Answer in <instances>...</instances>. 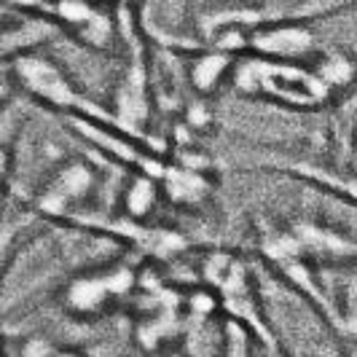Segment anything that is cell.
I'll use <instances>...</instances> for the list:
<instances>
[{"label": "cell", "mask_w": 357, "mask_h": 357, "mask_svg": "<svg viewBox=\"0 0 357 357\" xmlns=\"http://www.w3.org/2000/svg\"><path fill=\"white\" fill-rule=\"evenodd\" d=\"M245 94H266L293 107H317L328 100L331 89L314 70H301L287 62H248L234 75Z\"/></svg>", "instance_id": "6da1fadb"}, {"label": "cell", "mask_w": 357, "mask_h": 357, "mask_svg": "<svg viewBox=\"0 0 357 357\" xmlns=\"http://www.w3.org/2000/svg\"><path fill=\"white\" fill-rule=\"evenodd\" d=\"M14 75L19 78V84L27 91H33L38 100L49 102V105L59 107V110H75L86 119H97V121H105V124L116 126L119 132H124L116 116H107L105 110H100L97 105H91L89 100L81 97V91L73 89V84L68 81V75L59 70L54 62L36 56V54H27V56H19L14 62Z\"/></svg>", "instance_id": "7a4b0ae2"}, {"label": "cell", "mask_w": 357, "mask_h": 357, "mask_svg": "<svg viewBox=\"0 0 357 357\" xmlns=\"http://www.w3.org/2000/svg\"><path fill=\"white\" fill-rule=\"evenodd\" d=\"M137 285V274L132 266H113L97 274L75 277L62 293V304L75 317H97L110 312V306L119 304Z\"/></svg>", "instance_id": "3957f363"}, {"label": "cell", "mask_w": 357, "mask_h": 357, "mask_svg": "<svg viewBox=\"0 0 357 357\" xmlns=\"http://www.w3.org/2000/svg\"><path fill=\"white\" fill-rule=\"evenodd\" d=\"M54 19L70 27L78 40L94 49H110L116 40V22L97 0H54L49 3Z\"/></svg>", "instance_id": "277c9868"}, {"label": "cell", "mask_w": 357, "mask_h": 357, "mask_svg": "<svg viewBox=\"0 0 357 357\" xmlns=\"http://www.w3.org/2000/svg\"><path fill=\"white\" fill-rule=\"evenodd\" d=\"M94 180H97L94 172L84 161L65 164L59 172H54L49 185L40 191L36 207L49 218H70L73 213H78L75 207L84 204V199L91 194Z\"/></svg>", "instance_id": "5b68a950"}, {"label": "cell", "mask_w": 357, "mask_h": 357, "mask_svg": "<svg viewBox=\"0 0 357 357\" xmlns=\"http://www.w3.org/2000/svg\"><path fill=\"white\" fill-rule=\"evenodd\" d=\"M252 49L264 56H277V59H298L304 54L314 52V38L304 27H296V24H282V27H271L258 33L252 40Z\"/></svg>", "instance_id": "8992f818"}, {"label": "cell", "mask_w": 357, "mask_h": 357, "mask_svg": "<svg viewBox=\"0 0 357 357\" xmlns=\"http://www.w3.org/2000/svg\"><path fill=\"white\" fill-rule=\"evenodd\" d=\"M164 194L175 204H197L210 194V180L202 175V169L185 167V169H164L161 175Z\"/></svg>", "instance_id": "52a82bcc"}, {"label": "cell", "mask_w": 357, "mask_h": 357, "mask_svg": "<svg viewBox=\"0 0 357 357\" xmlns=\"http://www.w3.org/2000/svg\"><path fill=\"white\" fill-rule=\"evenodd\" d=\"M229 68H231L229 52L218 49V52L199 54L197 59H194V65L188 68V75H191L194 89L202 91V94H210V91H215L220 86V81L226 78Z\"/></svg>", "instance_id": "ba28073f"}, {"label": "cell", "mask_w": 357, "mask_h": 357, "mask_svg": "<svg viewBox=\"0 0 357 357\" xmlns=\"http://www.w3.org/2000/svg\"><path fill=\"white\" fill-rule=\"evenodd\" d=\"M156 202H159V178H153L148 172L135 175L124 191L126 215L132 220H145L148 215L156 210Z\"/></svg>", "instance_id": "9c48e42d"}, {"label": "cell", "mask_w": 357, "mask_h": 357, "mask_svg": "<svg viewBox=\"0 0 357 357\" xmlns=\"http://www.w3.org/2000/svg\"><path fill=\"white\" fill-rule=\"evenodd\" d=\"M314 73L328 89H344L355 81V62L341 54L339 49H328V52L317 54V65H314Z\"/></svg>", "instance_id": "30bf717a"}, {"label": "cell", "mask_w": 357, "mask_h": 357, "mask_svg": "<svg viewBox=\"0 0 357 357\" xmlns=\"http://www.w3.org/2000/svg\"><path fill=\"white\" fill-rule=\"evenodd\" d=\"M188 121L194 126H204V124H210V110L204 105H197V107H191V116H188Z\"/></svg>", "instance_id": "8fae6325"}]
</instances>
